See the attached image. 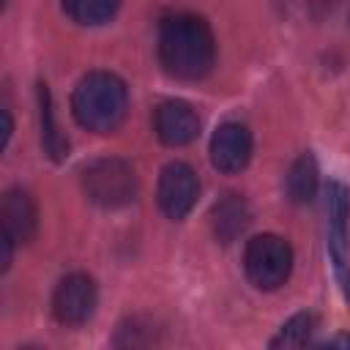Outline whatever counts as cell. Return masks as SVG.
I'll return each mask as SVG.
<instances>
[{
    "instance_id": "9c48e42d",
    "label": "cell",
    "mask_w": 350,
    "mask_h": 350,
    "mask_svg": "<svg viewBox=\"0 0 350 350\" xmlns=\"http://www.w3.org/2000/svg\"><path fill=\"white\" fill-rule=\"evenodd\" d=\"M0 219L3 230L16 243H30L38 232V208L33 197L22 189H8L0 200Z\"/></svg>"
},
{
    "instance_id": "5bb4252c",
    "label": "cell",
    "mask_w": 350,
    "mask_h": 350,
    "mask_svg": "<svg viewBox=\"0 0 350 350\" xmlns=\"http://www.w3.org/2000/svg\"><path fill=\"white\" fill-rule=\"evenodd\" d=\"M314 328H317V314L298 312L279 328V334L271 339V347H276V350L279 347H304V345H309Z\"/></svg>"
},
{
    "instance_id": "e0dca14e",
    "label": "cell",
    "mask_w": 350,
    "mask_h": 350,
    "mask_svg": "<svg viewBox=\"0 0 350 350\" xmlns=\"http://www.w3.org/2000/svg\"><path fill=\"white\" fill-rule=\"evenodd\" d=\"M323 347H350V336H334V339H325Z\"/></svg>"
},
{
    "instance_id": "5b68a950",
    "label": "cell",
    "mask_w": 350,
    "mask_h": 350,
    "mask_svg": "<svg viewBox=\"0 0 350 350\" xmlns=\"http://www.w3.org/2000/svg\"><path fill=\"white\" fill-rule=\"evenodd\" d=\"M156 197H159V208L164 211L167 219H183L189 216V211L194 208L197 197H200V180H197V172L183 164V161H172L161 170L159 175V189H156Z\"/></svg>"
},
{
    "instance_id": "3957f363",
    "label": "cell",
    "mask_w": 350,
    "mask_h": 350,
    "mask_svg": "<svg viewBox=\"0 0 350 350\" xmlns=\"http://www.w3.org/2000/svg\"><path fill=\"white\" fill-rule=\"evenodd\" d=\"M243 268L257 290H279L293 271V249L284 238L265 232L246 243Z\"/></svg>"
},
{
    "instance_id": "7a4b0ae2",
    "label": "cell",
    "mask_w": 350,
    "mask_h": 350,
    "mask_svg": "<svg viewBox=\"0 0 350 350\" xmlns=\"http://www.w3.org/2000/svg\"><path fill=\"white\" fill-rule=\"evenodd\" d=\"M129 109V90L120 77L109 71H90L82 77L71 96L77 123L96 134H112Z\"/></svg>"
},
{
    "instance_id": "8fae6325",
    "label": "cell",
    "mask_w": 350,
    "mask_h": 350,
    "mask_svg": "<svg viewBox=\"0 0 350 350\" xmlns=\"http://www.w3.org/2000/svg\"><path fill=\"white\" fill-rule=\"evenodd\" d=\"M249 205L241 194H224L219 197V202L211 211V224H213V235L219 243H232L238 241V235L249 227Z\"/></svg>"
},
{
    "instance_id": "277c9868",
    "label": "cell",
    "mask_w": 350,
    "mask_h": 350,
    "mask_svg": "<svg viewBox=\"0 0 350 350\" xmlns=\"http://www.w3.org/2000/svg\"><path fill=\"white\" fill-rule=\"evenodd\" d=\"M82 189L98 208H123L137 197V175L123 159H98L82 172Z\"/></svg>"
},
{
    "instance_id": "52a82bcc",
    "label": "cell",
    "mask_w": 350,
    "mask_h": 350,
    "mask_svg": "<svg viewBox=\"0 0 350 350\" xmlns=\"http://www.w3.org/2000/svg\"><path fill=\"white\" fill-rule=\"evenodd\" d=\"M252 159V131L238 120L221 123L211 137V164L219 172H241Z\"/></svg>"
},
{
    "instance_id": "30bf717a",
    "label": "cell",
    "mask_w": 350,
    "mask_h": 350,
    "mask_svg": "<svg viewBox=\"0 0 350 350\" xmlns=\"http://www.w3.org/2000/svg\"><path fill=\"white\" fill-rule=\"evenodd\" d=\"M328 238H331V254L334 265L342 268L345 262V246H347V219H350V191L345 183L331 180L328 183Z\"/></svg>"
},
{
    "instance_id": "7c38bea8",
    "label": "cell",
    "mask_w": 350,
    "mask_h": 350,
    "mask_svg": "<svg viewBox=\"0 0 350 350\" xmlns=\"http://www.w3.org/2000/svg\"><path fill=\"white\" fill-rule=\"evenodd\" d=\"M38 118H41V142H44V153L52 161H63L68 156V139L60 134L57 123H55V112H52V96L46 90L44 82H38Z\"/></svg>"
},
{
    "instance_id": "4fadbf2b",
    "label": "cell",
    "mask_w": 350,
    "mask_h": 350,
    "mask_svg": "<svg viewBox=\"0 0 350 350\" xmlns=\"http://www.w3.org/2000/svg\"><path fill=\"white\" fill-rule=\"evenodd\" d=\"M317 183H320V178H317V161H314V156L312 153H301L293 161L290 172H287V194H290V200L295 205L312 202L314 194H317Z\"/></svg>"
},
{
    "instance_id": "6da1fadb",
    "label": "cell",
    "mask_w": 350,
    "mask_h": 350,
    "mask_svg": "<svg viewBox=\"0 0 350 350\" xmlns=\"http://www.w3.org/2000/svg\"><path fill=\"white\" fill-rule=\"evenodd\" d=\"M159 60L175 79H202L216 63V41L197 14H172L159 25Z\"/></svg>"
},
{
    "instance_id": "9a60e30c",
    "label": "cell",
    "mask_w": 350,
    "mask_h": 350,
    "mask_svg": "<svg viewBox=\"0 0 350 350\" xmlns=\"http://www.w3.org/2000/svg\"><path fill=\"white\" fill-rule=\"evenodd\" d=\"M120 0H63V11L77 25H104L118 11Z\"/></svg>"
},
{
    "instance_id": "ba28073f",
    "label": "cell",
    "mask_w": 350,
    "mask_h": 350,
    "mask_svg": "<svg viewBox=\"0 0 350 350\" xmlns=\"http://www.w3.org/2000/svg\"><path fill=\"white\" fill-rule=\"evenodd\" d=\"M153 131L164 145L180 148V145H189L200 134V118H197L191 104L172 98V101H164L156 107Z\"/></svg>"
},
{
    "instance_id": "2e32d148",
    "label": "cell",
    "mask_w": 350,
    "mask_h": 350,
    "mask_svg": "<svg viewBox=\"0 0 350 350\" xmlns=\"http://www.w3.org/2000/svg\"><path fill=\"white\" fill-rule=\"evenodd\" d=\"M339 271V282H342V293H345V298H347V304H350V271H345V268H336Z\"/></svg>"
},
{
    "instance_id": "8992f818",
    "label": "cell",
    "mask_w": 350,
    "mask_h": 350,
    "mask_svg": "<svg viewBox=\"0 0 350 350\" xmlns=\"http://www.w3.org/2000/svg\"><path fill=\"white\" fill-rule=\"evenodd\" d=\"M98 293L88 273H68L52 293V314L63 325H82L96 309Z\"/></svg>"
}]
</instances>
